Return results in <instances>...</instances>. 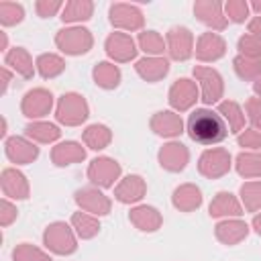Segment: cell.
<instances>
[{"label":"cell","mask_w":261,"mask_h":261,"mask_svg":"<svg viewBox=\"0 0 261 261\" xmlns=\"http://www.w3.org/2000/svg\"><path fill=\"white\" fill-rule=\"evenodd\" d=\"M188 135L192 141L200 145H216L226 139L228 128L218 112L208 108H198L188 118Z\"/></svg>","instance_id":"6da1fadb"},{"label":"cell","mask_w":261,"mask_h":261,"mask_svg":"<svg viewBox=\"0 0 261 261\" xmlns=\"http://www.w3.org/2000/svg\"><path fill=\"white\" fill-rule=\"evenodd\" d=\"M92 35L88 29L82 27H71V29H61L55 35V45L67 53V55H82L92 49Z\"/></svg>","instance_id":"7a4b0ae2"},{"label":"cell","mask_w":261,"mask_h":261,"mask_svg":"<svg viewBox=\"0 0 261 261\" xmlns=\"http://www.w3.org/2000/svg\"><path fill=\"white\" fill-rule=\"evenodd\" d=\"M57 120L61 124H67V126H75V124H82L86 118H88V104L84 100V96L80 94H63L57 102V112H55Z\"/></svg>","instance_id":"3957f363"},{"label":"cell","mask_w":261,"mask_h":261,"mask_svg":"<svg viewBox=\"0 0 261 261\" xmlns=\"http://www.w3.org/2000/svg\"><path fill=\"white\" fill-rule=\"evenodd\" d=\"M43 241L47 245V249H51L57 255H69L75 251V237L71 232V228L65 222H53L45 228L43 232Z\"/></svg>","instance_id":"277c9868"},{"label":"cell","mask_w":261,"mask_h":261,"mask_svg":"<svg viewBox=\"0 0 261 261\" xmlns=\"http://www.w3.org/2000/svg\"><path fill=\"white\" fill-rule=\"evenodd\" d=\"M194 75L202 84V100L206 104H214V102H218L222 98L224 86H222V77H220V73L216 69L198 65V67H194Z\"/></svg>","instance_id":"5b68a950"},{"label":"cell","mask_w":261,"mask_h":261,"mask_svg":"<svg viewBox=\"0 0 261 261\" xmlns=\"http://www.w3.org/2000/svg\"><path fill=\"white\" fill-rule=\"evenodd\" d=\"M198 169L202 175L206 177H220L230 169V155L226 149H210L204 151L200 161H198Z\"/></svg>","instance_id":"8992f818"},{"label":"cell","mask_w":261,"mask_h":261,"mask_svg":"<svg viewBox=\"0 0 261 261\" xmlns=\"http://www.w3.org/2000/svg\"><path fill=\"white\" fill-rule=\"evenodd\" d=\"M118 175H120V165L110 157H98L88 167L90 181L100 186V188L114 186V179H118Z\"/></svg>","instance_id":"52a82bcc"},{"label":"cell","mask_w":261,"mask_h":261,"mask_svg":"<svg viewBox=\"0 0 261 261\" xmlns=\"http://www.w3.org/2000/svg\"><path fill=\"white\" fill-rule=\"evenodd\" d=\"M53 106V96L51 92L43 90V88H35L31 92H27V96L22 98V104H20V110L24 116L29 118H41L45 114H49Z\"/></svg>","instance_id":"ba28073f"},{"label":"cell","mask_w":261,"mask_h":261,"mask_svg":"<svg viewBox=\"0 0 261 261\" xmlns=\"http://www.w3.org/2000/svg\"><path fill=\"white\" fill-rule=\"evenodd\" d=\"M110 22L118 29H126V31H139L145 22L141 10L133 4H124V2H118V4H112L110 6Z\"/></svg>","instance_id":"9c48e42d"},{"label":"cell","mask_w":261,"mask_h":261,"mask_svg":"<svg viewBox=\"0 0 261 261\" xmlns=\"http://www.w3.org/2000/svg\"><path fill=\"white\" fill-rule=\"evenodd\" d=\"M167 49L171 59L186 61L194 49V37L186 27H173L167 33Z\"/></svg>","instance_id":"30bf717a"},{"label":"cell","mask_w":261,"mask_h":261,"mask_svg":"<svg viewBox=\"0 0 261 261\" xmlns=\"http://www.w3.org/2000/svg\"><path fill=\"white\" fill-rule=\"evenodd\" d=\"M75 202L82 210L86 212H92V214H98V216H104L110 212V200L98 192L96 188H82L75 192Z\"/></svg>","instance_id":"8fae6325"},{"label":"cell","mask_w":261,"mask_h":261,"mask_svg":"<svg viewBox=\"0 0 261 261\" xmlns=\"http://www.w3.org/2000/svg\"><path fill=\"white\" fill-rule=\"evenodd\" d=\"M226 53V43L216 33H202L196 45V57L200 61H216Z\"/></svg>","instance_id":"7c38bea8"},{"label":"cell","mask_w":261,"mask_h":261,"mask_svg":"<svg viewBox=\"0 0 261 261\" xmlns=\"http://www.w3.org/2000/svg\"><path fill=\"white\" fill-rule=\"evenodd\" d=\"M196 100H198V88H196V84L192 80L181 77L169 90V104L175 110H179V112L181 110H188Z\"/></svg>","instance_id":"4fadbf2b"},{"label":"cell","mask_w":261,"mask_h":261,"mask_svg":"<svg viewBox=\"0 0 261 261\" xmlns=\"http://www.w3.org/2000/svg\"><path fill=\"white\" fill-rule=\"evenodd\" d=\"M106 53L114 59V61H130L135 59L137 55V49H135V41L124 35V33H112L108 39H106Z\"/></svg>","instance_id":"5bb4252c"},{"label":"cell","mask_w":261,"mask_h":261,"mask_svg":"<svg viewBox=\"0 0 261 261\" xmlns=\"http://www.w3.org/2000/svg\"><path fill=\"white\" fill-rule=\"evenodd\" d=\"M190 153L181 143H167L159 151V163L167 171H181L188 165Z\"/></svg>","instance_id":"9a60e30c"},{"label":"cell","mask_w":261,"mask_h":261,"mask_svg":"<svg viewBox=\"0 0 261 261\" xmlns=\"http://www.w3.org/2000/svg\"><path fill=\"white\" fill-rule=\"evenodd\" d=\"M194 12L204 24L216 31H222L226 27V16H222V4L216 0H198L194 4Z\"/></svg>","instance_id":"2e32d148"},{"label":"cell","mask_w":261,"mask_h":261,"mask_svg":"<svg viewBox=\"0 0 261 261\" xmlns=\"http://www.w3.org/2000/svg\"><path fill=\"white\" fill-rule=\"evenodd\" d=\"M0 186H2L4 196H8V198H14V200L29 198V184H27L24 175L16 169H10V167L4 169L2 177H0Z\"/></svg>","instance_id":"e0dca14e"},{"label":"cell","mask_w":261,"mask_h":261,"mask_svg":"<svg viewBox=\"0 0 261 261\" xmlns=\"http://www.w3.org/2000/svg\"><path fill=\"white\" fill-rule=\"evenodd\" d=\"M4 149H6V157L12 163H31L39 155V149L33 143H29L27 139H22V137L8 139L6 145H4Z\"/></svg>","instance_id":"ac0fdd59"},{"label":"cell","mask_w":261,"mask_h":261,"mask_svg":"<svg viewBox=\"0 0 261 261\" xmlns=\"http://www.w3.org/2000/svg\"><path fill=\"white\" fill-rule=\"evenodd\" d=\"M145 190H147V186H145L143 177H139V175H128V177H124V179L116 186L114 198H116L118 202H122V204L139 202V200L145 196Z\"/></svg>","instance_id":"d6986e66"},{"label":"cell","mask_w":261,"mask_h":261,"mask_svg":"<svg viewBox=\"0 0 261 261\" xmlns=\"http://www.w3.org/2000/svg\"><path fill=\"white\" fill-rule=\"evenodd\" d=\"M181 126H184V122H181L179 114L169 112V110L157 112V114H153V118H151V128H153V133H157V135H161V137H177V135L181 133Z\"/></svg>","instance_id":"ffe728a7"},{"label":"cell","mask_w":261,"mask_h":261,"mask_svg":"<svg viewBox=\"0 0 261 261\" xmlns=\"http://www.w3.org/2000/svg\"><path fill=\"white\" fill-rule=\"evenodd\" d=\"M249 232V226L243 222V220H222L216 224L214 228V234L220 243L224 245H237L241 243Z\"/></svg>","instance_id":"44dd1931"},{"label":"cell","mask_w":261,"mask_h":261,"mask_svg":"<svg viewBox=\"0 0 261 261\" xmlns=\"http://www.w3.org/2000/svg\"><path fill=\"white\" fill-rule=\"evenodd\" d=\"M128 218L139 230H145V232H153L161 226V214L153 206H137L130 210Z\"/></svg>","instance_id":"7402d4cb"},{"label":"cell","mask_w":261,"mask_h":261,"mask_svg":"<svg viewBox=\"0 0 261 261\" xmlns=\"http://www.w3.org/2000/svg\"><path fill=\"white\" fill-rule=\"evenodd\" d=\"M135 69H137V73H139L143 80H147V82H157V80H161V77L167 75L169 63H167V59H161V57H147V59L137 61Z\"/></svg>","instance_id":"603a6c76"},{"label":"cell","mask_w":261,"mask_h":261,"mask_svg":"<svg viewBox=\"0 0 261 261\" xmlns=\"http://www.w3.org/2000/svg\"><path fill=\"white\" fill-rule=\"evenodd\" d=\"M84 157H86V151L77 143H73V141H65V143L53 147V151H51V159L59 167H65L69 163H77Z\"/></svg>","instance_id":"cb8c5ba5"},{"label":"cell","mask_w":261,"mask_h":261,"mask_svg":"<svg viewBox=\"0 0 261 261\" xmlns=\"http://www.w3.org/2000/svg\"><path fill=\"white\" fill-rule=\"evenodd\" d=\"M202 204V194L196 186L184 184L173 192V206L181 212H192Z\"/></svg>","instance_id":"d4e9b609"},{"label":"cell","mask_w":261,"mask_h":261,"mask_svg":"<svg viewBox=\"0 0 261 261\" xmlns=\"http://www.w3.org/2000/svg\"><path fill=\"white\" fill-rule=\"evenodd\" d=\"M4 63L6 65H10L18 75H22L24 80H31L33 77V59H31V55H29V51L27 49H22V47H14V49H10L8 53H6V57H4Z\"/></svg>","instance_id":"484cf974"},{"label":"cell","mask_w":261,"mask_h":261,"mask_svg":"<svg viewBox=\"0 0 261 261\" xmlns=\"http://www.w3.org/2000/svg\"><path fill=\"white\" fill-rule=\"evenodd\" d=\"M239 214H243L241 204L228 192L216 194V198L210 202V216H239Z\"/></svg>","instance_id":"4316f807"},{"label":"cell","mask_w":261,"mask_h":261,"mask_svg":"<svg viewBox=\"0 0 261 261\" xmlns=\"http://www.w3.org/2000/svg\"><path fill=\"white\" fill-rule=\"evenodd\" d=\"M92 10H94V4L88 2V0H73V2H67L63 6V12H61V20L63 22H75V20H88L92 16Z\"/></svg>","instance_id":"83f0119b"},{"label":"cell","mask_w":261,"mask_h":261,"mask_svg":"<svg viewBox=\"0 0 261 261\" xmlns=\"http://www.w3.org/2000/svg\"><path fill=\"white\" fill-rule=\"evenodd\" d=\"M94 80H96V84H98L100 88L112 90V88H116L118 82H120V71H118L116 65L102 61V63H98V65L94 67Z\"/></svg>","instance_id":"f1b7e54d"},{"label":"cell","mask_w":261,"mask_h":261,"mask_svg":"<svg viewBox=\"0 0 261 261\" xmlns=\"http://www.w3.org/2000/svg\"><path fill=\"white\" fill-rule=\"evenodd\" d=\"M110 139H112V133H110L108 126H104V124H92V126H88V128L84 130V143H86L90 149H94V151L104 149V147L110 143Z\"/></svg>","instance_id":"f546056e"},{"label":"cell","mask_w":261,"mask_h":261,"mask_svg":"<svg viewBox=\"0 0 261 261\" xmlns=\"http://www.w3.org/2000/svg\"><path fill=\"white\" fill-rule=\"evenodd\" d=\"M37 67H39V73L45 77V80H51L55 75H59L63 69H65V61L53 53H43L37 57Z\"/></svg>","instance_id":"4dcf8cb0"},{"label":"cell","mask_w":261,"mask_h":261,"mask_svg":"<svg viewBox=\"0 0 261 261\" xmlns=\"http://www.w3.org/2000/svg\"><path fill=\"white\" fill-rule=\"evenodd\" d=\"M24 135L39 143H51L59 137V128L51 122H33L24 126Z\"/></svg>","instance_id":"1f68e13d"},{"label":"cell","mask_w":261,"mask_h":261,"mask_svg":"<svg viewBox=\"0 0 261 261\" xmlns=\"http://www.w3.org/2000/svg\"><path fill=\"white\" fill-rule=\"evenodd\" d=\"M237 171L243 177H259L261 175V153H239Z\"/></svg>","instance_id":"d6a6232c"},{"label":"cell","mask_w":261,"mask_h":261,"mask_svg":"<svg viewBox=\"0 0 261 261\" xmlns=\"http://www.w3.org/2000/svg\"><path fill=\"white\" fill-rule=\"evenodd\" d=\"M234 71L241 80H259L261 77V59H249V57H234L232 61Z\"/></svg>","instance_id":"836d02e7"},{"label":"cell","mask_w":261,"mask_h":261,"mask_svg":"<svg viewBox=\"0 0 261 261\" xmlns=\"http://www.w3.org/2000/svg\"><path fill=\"white\" fill-rule=\"evenodd\" d=\"M71 224H73V228L77 230V234H80L82 239H92V237L98 234V230H100V222H98L94 216L84 214V212H75V214L71 216Z\"/></svg>","instance_id":"e575fe53"},{"label":"cell","mask_w":261,"mask_h":261,"mask_svg":"<svg viewBox=\"0 0 261 261\" xmlns=\"http://www.w3.org/2000/svg\"><path fill=\"white\" fill-rule=\"evenodd\" d=\"M218 114H222L226 120H228V124H230V133H239L243 126H245V114H243V110L239 108V104L237 102H222L220 106H218Z\"/></svg>","instance_id":"d590c367"},{"label":"cell","mask_w":261,"mask_h":261,"mask_svg":"<svg viewBox=\"0 0 261 261\" xmlns=\"http://www.w3.org/2000/svg\"><path fill=\"white\" fill-rule=\"evenodd\" d=\"M243 204L249 212H255L261 208V181H247L241 186Z\"/></svg>","instance_id":"8d00e7d4"},{"label":"cell","mask_w":261,"mask_h":261,"mask_svg":"<svg viewBox=\"0 0 261 261\" xmlns=\"http://www.w3.org/2000/svg\"><path fill=\"white\" fill-rule=\"evenodd\" d=\"M12 259H14V261H51L49 255H45L41 249L29 245V243L18 245V247L12 251Z\"/></svg>","instance_id":"74e56055"},{"label":"cell","mask_w":261,"mask_h":261,"mask_svg":"<svg viewBox=\"0 0 261 261\" xmlns=\"http://www.w3.org/2000/svg\"><path fill=\"white\" fill-rule=\"evenodd\" d=\"M22 16H24V10H22L20 4H16V2H0V22L4 27L20 22Z\"/></svg>","instance_id":"f35d334b"},{"label":"cell","mask_w":261,"mask_h":261,"mask_svg":"<svg viewBox=\"0 0 261 261\" xmlns=\"http://www.w3.org/2000/svg\"><path fill=\"white\" fill-rule=\"evenodd\" d=\"M139 45L145 53H163V39L155 33V31H145V33H139Z\"/></svg>","instance_id":"ab89813d"},{"label":"cell","mask_w":261,"mask_h":261,"mask_svg":"<svg viewBox=\"0 0 261 261\" xmlns=\"http://www.w3.org/2000/svg\"><path fill=\"white\" fill-rule=\"evenodd\" d=\"M239 51L243 57L249 59H261V41L253 35H243L239 39Z\"/></svg>","instance_id":"60d3db41"},{"label":"cell","mask_w":261,"mask_h":261,"mask_svg":"<svg viewBox=\"0 0 261 261\" xmlns=\"http://www.w3.org/2000/svg\"><path fill=\"white\" fill-rule=\"evenodd\" d=\"M224 12L232 22H243L249 16V4L245 0H228L224 4Z\"/></svg>","instance_id":"b9f144b4"},{"label":"cell","mask_w":261,"mask_h":261,"mask_svg":"<svg viewBox=\"0 0 261 261\" xmlns=\"http://www.w3.org/2000/svg\"><path fill=\"white\" fill-rule=\"evenodd\" d=\"M247 114L253 126L261 128V98H249L247 100Z\"/></svg>","instance_id":"7bdbcfd3"},{"label":"cell","mask_w":261,"mask_h":261,"mask_svg":"<svg viewBox=\"0 0 261 261\" xmlns=\"http://www.w3.org/2000/svg\"><path fill=\"white\" fill-rule=\"evenodd\" d=\"M35 8H37V14H39V16L47 18V16H53V14L61 8V2H59V0H39V2L35 4Z\"/></svg>","instance_id":"ee69618b"},{"label":"cell","mask_w":261,"mask_h":261,"mask_svg":"<svg viewBox=\"0 0 261 261\" xmlns=\"http://www.w3.org/2000/svg\"><path fill=\"white\" fill-rule=\"evenodd\" d=\"M239 145L241 147H261V130H245L239 135Z\"/></svg>","instance_id":"f6af8a7d"},{"label":"cell","mask_w":261,"mask_h":261,"mask_svg":"<svg viewBox=\"0 0 261 261\" xmlns=\"http://www.w3.org/2000/svg\"><path fill=\"white\" fill-rule=\"evenodd\" d=\"M0 210H2V212H0V224H2V226H8V224L16 218V208H14L8 200H2V202H0Z\"/></svg>","instance_id":"bcb514c9"},{"label":"cell","mask_w":261,"mask_h":261,"mask_svg":"<svg viewBox=\"0 0 261 261\" xmlns=\"http://www.w3.org/2000/svg\"><path fill=\"white\" fill-rule=\"evenodd\" d=\"M249 33H253V37H257L261 41V16H255L249 22Z\"/></svg>","instance_id":"7dc6e473"},{"label":"cell","mask_w":261,"mask_h":261,"mask_svg":"<svg viewBox=\"0 0 261 261\" xmlns=\"http://www.w3.org/2000/svg\"><path fill=\"white\" fill-rule=\"evenodd\" d=\"M2 92H6V88H8V84H10V73L6 71V69H2Z\"/></svg>","instance_id":"c3c4849f"},{"label":"cell","mask_w":261,"mask_h":261,"mask_svg":"<svg viewBox=\"0 0 261 261\" xmlns=\"http://www.w3.org/2000/svg\"><path fill=\"white\" fill-rule=\"evenodd\" d=\"M253 228H255V230L261 234V214H257V216L253 218Z\"/></svg>","instance_id":"681fc988"},{"label":"cell","mask_w":261,"mask_h":261,"mask_svg":"<svg viewBox=\"0 0 261 261\" xmlns=\"http://www.w3.org/2000/svg\"><path fill=\"white\" fill-rule=\"evenodd\" d=\"M251 6H253V10H255V12H259V16H261V2H259V0H255Z\"/></svg>","instance_id":"f907efd6"},{"label":"cell","mask_w":261,"mask_h":261,"mask_svg":"<svg viewBox=\"0 0 261 261\" xmlns=\"http://www.w3.org/2000/svg\"><path fill=\"white\" fill-rule=\"evenodd\" d=\"M253 88H255V92H257V94L261 96V77H259V80H257V82L253 84Z\"/></svg>","instance_id":"816d5d0a"},{"label":"cell","mask_w":261,"mask_h":261,"mask_svg":"<svg viewBox=\"0 0 261 261\" xmlns=\"http://www.w3.org/2000/svg\"><path fill=\"white\" fill-rule=\"evenodd\" d=\"M0 43H2V49L6 47V35L4 33H0Z\"/></svg>","instance_id":"f5cc1de1"}]
</instances>
